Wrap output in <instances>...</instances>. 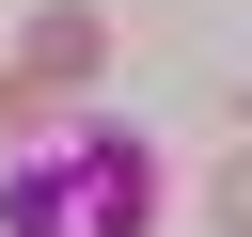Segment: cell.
I'll use <instances>...</instances> for the list:
<instances>
[{
    "instance_id": "obj_1",
    "label": "cell",
    "mask_w": 252,
    "mask_h": 237,
    "mask_svg": "<svg viewBox=\"0 0 252 237\" xmlns=\"http://www.w3.org/2000/svg\"><path fill=\"white\" fill-rule=\"evenodd\" d=\"M0 221H16V237H142V221H158V158H142L110 111H79V126H47V142L16 158Z\"/></svg>"
},
{
    "instance_id": "obj_3",
    "label": "cell",
    "mask_w": 252,
    "mask_h": 237,
    "mask_svg": "<svg viewBox=\"0 0 252 237\" xmlns=\"http://www.w3.org/2000/svg\"><path fill=\"white\" fill-rule=\"evenodd\" d=\"M205 221H220V237H252V142H236V158L205 174Z\"/></svg>"
},
{
    "instance_id": "obj_4",
    "label": "cell",
    "mask_w": 252,
    "mask_h": 237,
    "mask_svg": "<svg viewBox=\"0 0 252 237\" xmlns=\"http://www.w3.org/2000/svg\"><path fill=\"white\" fill-rule=\"evenodd\" d=\"M32 126H47V95H32L16 63H0V142H32Z\"/></svg>"
},
{
    "instance_id": "obj_2",
    "label": "cell",
    "mask_w": 252,
    "mask_h": 237,
    "mask_svg": "<svg viewBox=\"0 0 252 237\" xmlns=\"http://www.w3.org/2000/svg\"><path fill=\"white\" fill-rule=\"evenodd\" d=\"M16 79H32V95H94V79H110V16H79V0L32 16V32H16Z\"/></svg>"
}]
</instances>
